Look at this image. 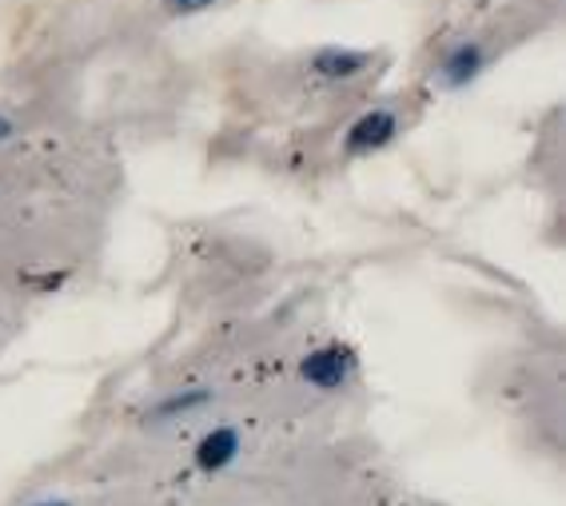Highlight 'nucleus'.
<instances>
[{
    "label": "nucleus",
    "mask_w": 566,
    "mask_h": 506,
    "mask_svg": "<svg viewBox=\"0 0 566 506\" xmlns=\"http://www.w3.org/2000/svg\"><path fill=\"white\" fill-rule=\"evenodd\" d=\"M300 375H304V379L315 387V391H339V387H347V379L355 375V355H352V347H344V344L315 347V351L304 355V363H300Z\"/></svg>",
    "instance_id": "nucleus-1"
},
{
    "label": "nucleus",
    "mask_w": 566,
    "mask_h": 506,
    "mask_svg": "<svg viewBox=\"0 0 566 506\" xmlns=\"http://www.w3.org/2000/svg\"><path fill=\"white\" fill-rule=\"evenodd\" d=\"M395 136H399V116H395L391 108H375V112H364V116L347 128L344 148L352 156H371V152H379V148H387Z\"/></svg>",
    "instance_id": "nucleus-2"
},
{
    "label": "nucleus",
    "mask_w": 566,
    "mask_h": 506,
    "mask_svg": "<svg viewBox=\"0 0 566 506\" xmlns=\"http://www.w3.org/2000/svg\"><path fill=\"white\" fill-rule=\"evenodd\" d=\"M367 64H371V52H359V49H339V44H327V49L312 52V61L307 68L319 76V81H355V76H364Z\"/></svg>",
    "instance_id": "nucleus-3"
},
{
    "label": "nucleus",
    "mask_w": 566,
    "mask_h": 506,
    "mask_svg": "<svg viewBox=\"0 0 566 506\" xmlns=\"http://www.w3.org/2000/svg\"><path fill=\"white\" fill-rule=\"evenodd\" d=\"M486 68V49L479 41H459L439 61V84L443 88H467Z\"/></svg>",
    "instance_id": "nucleus-4"
},
{
    "label": "nucleus",
    "mask_w": 566,
    "mask_h": 506,
    "mask_svg": "<svg viewBox=\"0 0 566 506\" xmlns=\"http://www.w3.org/2000/svg\"><path fill=\"white\" fill-rule=\"evenodd\" d=\"M240 458V431L235 426H216L196 443V466L203 475H220Z\"/></svg>",
    "instance_id": "nucleus-5"
},
{
    "label": "nucleus",
    "mask_w": 566,
    "mask_h": 506,
    "mask_svg": "<svg viewBox=\"0 0 566 506\" xmlns=\"http://www.w3.org/2000/svg\"><path fill=\"white\" fill-rule=\"evenodd\" d=\"M208 403H212V391H208V387H188V391H172L168 399H160V403L148 411V419L164 423V419L188 415V411H200V407H208Z\"/></svg>",
    "instance_id": "nucleus-6"
},
{
    "label": "nucleus",
    "mask_w": 566,
    "mask_h": 506,
    "mask_svg": "<svg viewBox=\"0 0 566 506\" xmlns=\"http://www.w3.org/2000/svg\"><path fill=\"white\" fill-rule=\"evenodd\" d=\"M220 0H164V9L172 12V17H200V12L216 9Z\"/></svg>",
    "instance_id": "nucleus-7"
},
{
    "label": "nucleus",
    "mask_w": 566,
    "mask_h": 506,
    "mask_svg": "<svg viewBox=\"0 0 566 506\" xmlns=\"http://www.w3.org/2000/svg\"><path fill=\"white\" fill-rule=\"evenodd\" d=\"M12 136H17V124H12L9 116H0V144L12 140Z\"/></svg>",
    "instance_id": "nucleus-8"
},
{
    "label": "nucleus",
    "mask_w": 566,
    "mask_h": 506,
    "mask_svg": "<svg viewBox=\"0 0 566 506\" xmlns=\"http://www.w3.org/2000/svg\"><path fill=\"white\" fill-rule=\"evenodd\" d=\"M29 506H72V503H64V498H41V503H29Z\"/></svg>",
    "instance_id": "nucleus-9"
}]
</instances>
